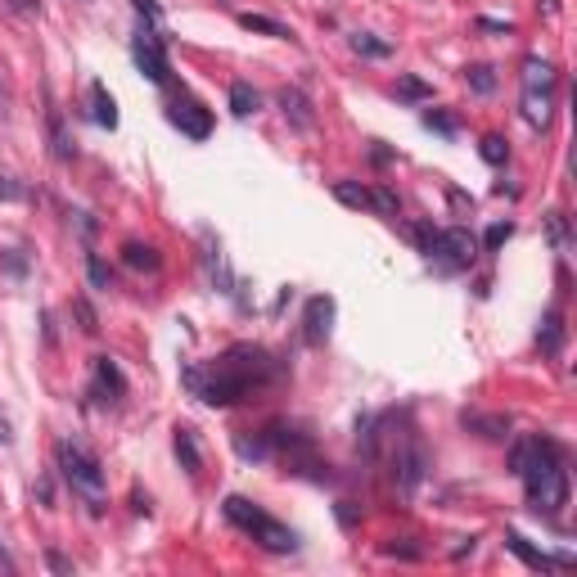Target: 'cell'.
Wrapping results in <instances>:
<instances>
[{
    "label": "cell",
    "mask_w": 577,
    "mask_h": 577,
    "mask_svg": "<svg viewBox=\"0 0 577 577\" xmlns=\"http://www.w3.org/2000/svg\"><path fill=\"white\" fill-rule=\"evenodd\" d=\"M284 375H289V366H284L280 357H271V352L257 348V343H239V348L221 352L208 370H185V388H190L194 397H203L208 406H235V402H244L253 388L275 384V379H284Z\"/></svg>",
    "instance_id": "1"
},
{
    "label": "cell",
    "mask_w": 577,
    "mask_h": 577,
    "mask_svg": "<svg viewBox=\"0 0 577 577\" xmlns=\"http://www.w3.org/2000/svg\"><path fill=\"white\" fill-rule=\"evenodd\" d=\"M510 474L524 479L533 515H560L569 506V465H564L560 442H551L542 433L519 438L510 451Z\"/></svg>",
    "instance_id": "2"
},
{
    "label": "cell",
    "mask_w": 577,
    "mask_h": 577,
    "mask_svg": "<svg viewBox=\"0 0 577 577\" xmlns=\"http://www.w3.org/2000/svg\"><path fill=\"white\" fill-rule=\"evenodd\" d=\"M226 519L244 533V537H253L262 551H271V555H289V551H298V533L293 528H284L280 519H271L257 501H248V497H226Z\"/></svg>",
    "instance_id": "3"
},
{
    "label": "cell",
    "mask_w": 577,
    "mask_h": 577,
    "mask_svg": "<svg viewBox=\"0 0 577 577\" xmlns=\"http://www.w3.org/2000/svg\"><path fill=\"white\" fill-rule=\"evenodd\" d=\"M54 461H59L63 483L99 515V510H104V470H99L95 451H86L81 442H59V447H54Z\"/></svg>",
    "instance_id": "4"
},
{
    "label": "cell",
    "mask_w": 577,
    "mask_h": 577,
    "mask_svg": "<svg viewBox=\"0 0 577 577\" xmlns=\"http://www.w3.org/2000/svg\"><path fill=\"white\" fill-rule=\"evenodd\" d=\"M555 86H560V72L546 59H524V122L533 131H546L555 108Z\"/></svg>",
    "instance_id": "5"
},
{
    "label": "cell",
    "mask_w": 577,
    "mask_h": 577,
    "mask_svg": "<svg viewBox=\"0 0 577 577\" xmlns=\"http://www.w3.org/2000/svg\"><path fill=\"white\" fill-rule=\"evenodd\" d=\"M424 257H429V266H433L438 275H461V271L474 266V257H479V239H474L465 226H447V230L433 235V244H429Z\"/></svg>",
    "instance_id": "6"
},
{
    "label": "cell",
    "mask_w": 577,
    "mask_h": 577,
    "mask_svg": "<svg viewBox=\"0 0 577 577\" xmlns=\"http://www.w3.org/2000/svg\"><path fill=\"white\" fill-rule=\"evenodd\" d=\"M131 63L140 68V77H149L154 86H167L172 81V59H167V45L154 27H140L131 36Z\"/></svg>",
    "instance_id": "7"
},
{
    "label": "cell",
    "mask_w": 577,
    "mask_h": 577,
    "mask_svg": "<svg viewBox=\"0 0 577 577\" xmlns=\"http://www.w3.org/2000/svg\"><path fill=\"white\" fill-rule=\"evenodd\" d=\"M424 474H429V451H424V442H420L415 433H406V438L397 442V451H393V479H397V488L411 497V492L424 483Z\"/></svg>",
    "instance_id": "8"
},
{
    "label": "cell",
    "mask_w": 577,
    "mask_h": 577,
    "mask_svg": "<svg viewBox=\"0 0 577 577\" xmlns=\"http://www.w3.org/2000/svg\"><path fill=\"white\" fill-rule=\"evenodd\" d=\"M167 122H172L181 135H190V140H208V135H212V108L199 104L194 95H176V99L167 104Z\"/></svg>",
    "instance_id": "9"
},
{
    "label": "cell",
    "mask_w": 577,
    "mask_h": 577,
    "mask_svg": "<svg viewBox=\"0 0 577 577\" xmlns=\"http://www.w3.org/2000/svg\"><path fill=\"white\" fill-rule=\"evenodd\" d=\"M334 316H339V307H334L330 293L307 298V312H302V339H307L312 348L330 343V334H334Z\"/></svg>",
    "instance_id": "10"
},
{
    "label": "cell",
    "mask_w": 577,
    "mask_h": 577,
    "mask_svg": "<svg viewBox=\"0 0 577 577\" xmlns=\"http://www.w3.org/2000/svg\"><path fill=\"white\" fill-rule=\"evenodd\" d=\"M90 397L99 406H117L126 397V375L117 370L113 357H95V375H90Z\"/></svg>",
    "instance_id": "11"
},
{
    "label": "cell",
    "mask_w": 577,
    "mask_h": 577,
    "mask_svg": "<svg viewBox=\"0 0 577 577\" xmlns=\"http://www.w3.org/2000/svg\"><path fill=\"white\" fill-rule=\"evenodd\" d=\"M275 104H280V113H284L289 126H298V131H312V126H316V108H312L307 90H298V86H280V90H275Z\"/></svg>",
    "instance_id": "12"
},
{
    "label": "cell",
    "mask_w": 577,
    "mask_h": 577,
    "mask_svg": "<svg viewBox=\"0 0 577 577\" xmlns=\"http://www.w3.org/2000/svg\"><path fill=\"white\" fill-rule=\"evenodd\" d=\"M203 271H208V284L217 293H235V275H230V262L221 253V244L212 235H203Z\"/></svg>",
    "instance_id": "13"
},
{
    "label": "cell",
    "mask_w": 577,
    "mask_h": 577,
    "mask_svg": "<svg viewBox=\"0 0 577 577\" xmlns=\"http://www.w3.org/2000/svg\"><path fill=\"white\" fill-rule=\"evenodd\" d=\"M506 546L528 564V569H573V555H546V551H537V546H528V537L524 533H506Z\"/></svg>",
    "instance_id": "14"
},
{
    "label": "cell",
    "mask_w": 577,
    "mask_h": 577,
    "mask_svg": "<svg viewBox=\"0 0 577 577\" xmlns=\"http://www.w3.org/2000/svg\"><path fill=\"white\" fill-rule=\"evenodd\" d=\"M172 451H176L181 470H185L190 479H199V470H203V451H199V438H194V429H190V424H181V429H176Z\"/></svg>",
    "instance_id": "15"
},
{
    "label": "cell",
    "mask_w": 577,
    "mask_h": 577,
    "mask_svg": "<svg viewBox=\"0 0 577 577\" xmlns=\"http://www.w3.org/2000/svg\"><path fill=\"white\" fill-rule=\"evenodd\" d=\"M461 424H465L470 433L488 438V442H501V438L510 433V415H483V411H465V415H461Z\"/></svg>",
    "instance_id": "16"
},
{
    "label": "cell",
    "mask_w": 577,
    "mask_h": 577,
    "mask_svg": "<svg viewBox=\"0 0 577 577\" xmlns=\"http://www.w3.org/2000/svg\"><path fill=\"white\" fill-rule=\"evenodd\" d=\"M45 131H50V154H54L59 163H72V158H77V144H72V135H68V126H63V113H59V108H50V113H45Z\"/></svg>",
    "instance_id": "17"
},
{
    "label": "cell",
    "mask_w": 577,
    "mask_h": 577,
    "mask_svg": "<svg viewBox=\"0 0 577 577\" xmlns=\"http://www.w3.org/2000/svg\"><path fill=\"white\" fill-rule=\"evenodd\" d=\"M90 117L99 122V126H117V104H113V95L104 90V81H90Z\"/></svg>",
    "instance_id": "18"
},
{
    "label": "cell",
    "mask_w": 577,
    "mask_h": 577,
    "mask_svg": "<svg viewBox=\"0 0 577 577\" xmlns=\"http://www.w3.org/2000/svg\"><path fill=\"white\" fill-rule=\"evenodd\" d=\"M239 27H244V32H262V36H275V41H293V32H289L280 18H271V14H239Z\"/></svg>",
    "instance_id": "19"
},
{
    "label": "cell",
    "mask_w": 577,
    "mask_h": 577,
    "mask_svg": "<svg viewBox=\"0 0 577 577\" xmlns=\"http://www.w3.org/2000/svg\"><path fill=\"white\" fill-rule=\"evenodd\" d=\"M122 262L131 266V271H158L163 266V257H158V248L154 244H122Z\"/></svg>",
    "instance_id": "20"
},
{
    "label": "cell",
    "mask_w": 577,
    "mask_h": 577,
    "mask_svg": "<svg viewBox=\"0 0 577 577\" xmlns=\"http://www.w3.org/2000/svg\"><path fill=\"white\" fill-rule=\"evenodd\" d=\"M334 199H339L343 208L370 212V185H357V181H334Z\"/></svg>",
    "instance_id": "21"
},
{
    "label": "cell",
    "mask_w": 577,
    "mask_h": 577,
    "mask_svg": "<svg viewBox=\"0 0 577 577\" xmlns=\"http://www.w3.org/2000/svg\"><path fill=\"white\" fill-rule=\"evenodd\" d=\"M537 343H542V352H560L564 348V316L560 312H546V321H542V330H537Z\"/></svg>",
    "instance_id": "22"
},
{
    "label": "cell",
    "mask_w": 577,
    "mask_h": 577,
    "mask_svg": "<svg viewBox=\"0 0 577 577\" xmlns=\"http://www.w3.org/2000/svg\"><path fill=\"white\" fill-rule=\"evenodd\" d=\"M257 104H262V99H257V90H253L248 81H230V113H235V117H253Z\"/></svg>",
    "instance_id": "23"
},
{
    "label": "cell",
    "mask_w": 577,
    "mask_h": 577,
    "mask_svg": "<svg viewBox=\"0 0 577 577\" xmlns=\"http://www.w3.org/2000/svg\"><path fill=\"white\" fill-rule=\"evenodd\" d=\"M352 50L366 54V59H388V54H393V41H379V36H370V32H352Z\"/></svg>",
    "instance_id": "24"
},
{
    "label": "cell",
    "mask_w": 577,
    "mask_h": 577,
    "mask_svg": "<svg viewBox=\"0 0 577 577\" xmlns=\"http://www.w3.org/2000/svg\"><path fill=\"white\" fill-rule=\"evenodd\" d=\"M235 451L244 456V461H271V442H266V433H239L235 438Z\"/></svg>",
    "instance_id": "25"
},
{
    "label": "cell",
    "mask_w": 577,
    "mask_h": 577,
    "mask_svg": "<svg viewBox=\"0 0 577 577\" xmlns=\"http://www.w3.org/2000/svg\"><path fill=\"white\" fill-rule=\"evenodd\" d=\"M420 122H424L429 131H438V135H456V131H461V117H456V113H442V108H424Z\"/></svg>",
    "instance_id": "26"
},
{
    "label": "cell",
    "mask_w": 577,
    "mask_h": 577,
    "mask_svg": "<svg viewBox=\"0 0 577 577\" xmlns=\"http://www.w3.org/2000/svg\"><path fill=\"white\" fill-rule=\"evenodd\" d=\"M465 81H470V90H474V95H492V90H497V68L474 63V68L465 72Z\"/></svg>",
    "instance_id": "27"
},
{
    "label": "cell",
    "mask_w": 577,
    "mask_h": 577,
    "mask_svg": "<svg viewBox=\"0 0 577 577\" xmlns=\"http://www.w3.org/2000/svg\"><path fill=\"white\" fill-rule=\"evenodd\" d=\"M397 208H402V199H397L388 185H370V212H379V217H397Z\"/></svg>",
    "instance_id": "28"
},
{
    "label": "cell",
    "mask_w": 577,
    "mask_h": 577,
    "mask_svg": "<svg viewBox=\"0 0 577 577\" xmlns=\"http://www.w3.org/2000/svg\"><path fill=\"white\" fill-rule=\"evenodd\" d=\"M479 154H483V163H488V167H501V163H510V144H506L501 135H483Z\"/></svg>",
    "instance_id": "29"
},
{
    "label": "cell",
    "mask_w": 577,
    "mask_h": 577,
    "mask_svg": "<svg viewBox=\"0 0 577 577\" xmlns=\"http://www.w3.org/2000/svg\"><path fill=\"white\" fill-rule=\"evenodd\" d=\"M510 235H515V221H497V226L483 235V253H501Z\"/></svg>",
    "instance_id": "30"
},
{
    "label": "cell",
    "mask_w": 577,
    "mask_h": 577,
    "mask_svg": "<svg viewBox=\"0 0 577 577\" xmlns=\"http://www.w3.org/2000/svg\"><path fill=\"white\" fill-rule=\"evenodd\" d=\"M72 316H77V330H81V334H99V316H95V307H90L86 298L72 302Z\"/></svg>",
    "instance_id": "31"
},
{
    "label": "cell",
    "mask_w": 577,
    "mask_h": 577,
    "mask_svg": "<svg viewBox=\"0 0 577 577\" xmlns=\"http://www.w3.org/2000/svg\"><path fill=\"white\" fill-rule=\"evenodd\" d=\"M397 95H402V99H429V95H433V86H429V81H420V77H402V81H397Z\"/></svg>",
    "instance_id": "32"
},
{
    "label": "cell",
    "mask_w": 577,
    "mask_h": 577,
    "mask_svg": "<svg viewBox=\"0 0 577 577\" xmlns=\"http://www.w3.org/2000/svg\"><path fill=\"white\" fill-rule=\"evenodd\" d=\"M546 230H551V244H555V248L564 253V248H569V217H564V212H551Z\"/></svg>",
    "instance_id": "33"
},
{
    "label": "cell",
    "mask_w": 577,
    "mask_h": 577,
    "mask_svg": "<svg viewBox=\"0 0 577 577\" xmlns=\"http://www.w3.org/2000/svg\"><path fill=\"white\" fill-rule=\"evenodd\" d=\"M86 275H90V284H95V289H113V271H108L95 253L86 257Z\"/></svg>",
    "instance_id": "34"
},
{
    "label": "cell",
    "mask_w": 577,
    "mask_h": 577,
    "mask_svg": "<svg viewBox=\"0 0 577 577\" xmlns=\"http://www.w3.org/2000/svg\"><path fill=\"white\" fill-rule=\"evenodd\" d=\"M131 5H135V14H140L149 27H158V23H163V5H154V0H131Z\"/></svg>",
    "instance_id": "35"
},
{
    "label": "cell",
    "mask_w": 577,
    "mask_h": 577,
    "mask_svg": "<svg viewBox=\"0 0 577 577\" xmlns=\"http://www.w3.org/2000/svg\"><path fill=\"white\" fill-rule=\"evenodd\" d=\"M0 199H5V203H23V199H27V190H23L14 176H0Z\"/></svg>",
    "instance_id": "36"
},
{
    "label": "cell",
    "mask_w": 577,
    "mask_h": 577,
    "mask_svg": "<svg viewBox=\"0 0 577 577\" xmlns=\"http://www.w3.org/2000/svg\"><path fill=\"white\" fill-rule=\"evenodd\" d=\"M5 5H9L14 14H23V18H41V14H45L41 0H5Z\"/></svg>",
    "instance_id": "37"
},
{
    "label": "cell",
    "mask_w": 577,
    "mask_h": 577,
    "mask_svg": "<svg viewBox=\"0 0 577 577\" xmlns=\"http://www.w3.org/2000/svg\"><path fill=\"white\" fill-rule=\"evenodd\" d=\"M45 564H50L54 573H72V560H68V555H59V551H45Z\"/></svg>",
    "instance_id": "38"
},
{
    "label": "cell",
    "mask_w": 577,
    "mask_h": 577,
    "mask_svg": "<svg viewBox=\"0 0 577 577\" xmlns=\"http://www.w3.org/2000/svg\"><path fill=\"white\" fill-rule=\"evenodd\" d=\"M339 524L343 528H357V506L352 501H339Z\"/></svg>",
    "instance_id": "39"
},
{
    "label": "cell",
    "mask_w": 577,
    "mask_h": 577,
    "mask_svg": "<svg viewBox=\"0 0 577 577\" xmlns=\"http://www.w3.org/2000/svg\"><path fill=\"white\" fill-rule=\"evenodd\" d=\"M0 262H5V271H9V275H23V271H27V262H23V257H14V253H0Z\"/></svg>",
    "instance_id": "40"
},
{
    "label": "cell",
    "mask_w": 577,
    "mask_h": 577,
    "mask_svg": "<svg viewBox=\"0 0 577 577\" xmlns=\"http://www.w3.org/2000/svg\"><path fill=\"white\" fill-rule=\"evenodd\" d=\"M388 555H402V560H420V551L415 546H384Z\"/></svg>",
    "instance_id": "41"
},
{
    "label": "cell",
    "mask_w": 577,
    "mask_h": 577,
    "mask_svg": "<svg viewBox=\"0 0 577 577\" xmlns=\"http://www.w3.org/2000/svg\"><path fill=\"white\" fill-rule=\"evenodd\" d=\"M483 32H510V23H497V18H479Z\"/></svg>",
    "instance_id": "42"
},
{
    "label": "cell",
    "mask_w": 577,
    "mask_h": 577,
    "mask_svg": "<svg viewBox=\"0 0 577 577\" xmlns=\"http://www.w3.org/2000/svg\"><path fill=\"white\" fill-rule=\"evenodd\" d=\"M9 438H14V433H9V420H5V411H0V447H5Z\"/></svg>",
    "instance_id": "43"
},
{
    "label": "cell",
    "mask_w": 577,
    "mask_h": 577,
    "mask_svg": "<svg viewBox=\"0 0 577 577\" xmlns=\"http://www.w3.org/2000/svg\"><path fill=\"white\" fill-rule=\"evenodd\" d=\"M0 569H9V573H14V560L5 555V546H0Z\"/></svg>",
    "instance_id": "44"
},
{
    "label": "cell",
    "mask_w": 577,
    "mask_h": 577,
    "mask_svg": "<svg viewBox=\"0 0 577 577\" xmlns=\"http://www.w3.org/2000/svg\"><path fill=\"white\" fill-rule=\"evenodd\" d=\"M9 113V95H5V86H0V117Z\"/></svg>",
    "instance_id": "45"
}]
</instances>
